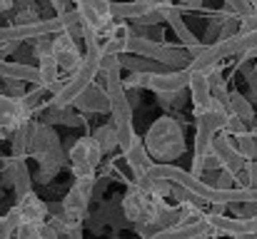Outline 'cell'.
<instances>
[{"instance_id":"cell-22","label":"cell","mask_w":257,"mask_h":239,"mask_svg":"<svg viewBox=\"0 0 257 239\" xmlns=\"http://www.w3.org/2000/svg\"><path fill=\"white\" fill-rule=\"evenodd\" d=\"M15 189V197H25L28 192H33V177H30V169L25 164V159H15V174H13V184Z\"/></svg>"},{"instance_id":"cell-15","label":"cell","mask_w":257,"mask_h":239,"mask_svg":"<svg viewBox=\"0 0 257 239\" xmlns=\"http://www.w3.org/2000/svg\"><path fill=\"white\" fill-rule=\"evenodd\" d=\"M153 10L150 0H122V3H112L110 5V15L112 20H140L143 15H148Z\"/></svg>"},{"instance_id":"cell-10","label":"cell","mask_w":257,"mask_h":239,"mask_svg":"<svg viewBox=\"0 0 257 239\" xmlns=\"http://www.w3.org/2000/svg\"><path fill=\"white\" fill-rule=\"evenodd\" d=\"M73 107H78L80 112H90V115H100L110 110V97L105 92V87H100L97 82H90L85 90L75 97Z\"/></svg>"},{"instance_id":"cell-39","label":"cell","mask_w":257,"mask_h":239,"mask_svg":"<svg viewBox=\"0 0 257 239\" xmlns=\"http://www.w3.org/2000/svg\"><path fill=\"white\" fill-rule=\"evenodd\" d=\"M207 239H220V237H217V234H212V237H207Z\"/></svg>"},{"instance_id":"cell-36","label":"cell","mask_w":257,"mask_h":239,"mask_svg":"<svg viewBox=\"0 0 257 239\" xmlns=\"http://www.w3.org/2000/svg\"><path fill=\"white\" fill-rule=\"evenodd\" d=\"M50 5L55 8V13H58V15L68 10V0H50Z\"/></svg>"},{"instance_id":"cell-19","label":"cell","mask_w":257,"mask_h":239,"mask_svg":"<svg viewBox=\"0 0 257 239\" xmlns=\"http://www.w3.org/2000/svg\"><path fill=\"white\" fill-rule=\"evenodd\" d=\"M33 130H35V120H25L23 125H18L13 130V137H10V147H13V159H25L28 155V147H30V137H33Z\"/></svg>"},{"instance_id":"cell-29","label":"cell","mask_w":257,"mask_h":239,"mask_svg":"<svg viewBox=\"0 0 257 239\" xmlns=\"http://www.w3.org/2000/svg\"><path fill=\"white\" fill-rule=\"evenodd\" d=\"M225 5H227V10H232L235 15H252V5H250V0H225Z\"/></svg>"},{"instance_id":"cell-24","label":"cell","mask_w":257,"mask_h":239,"mask_svg":"<svg viewBox=\"0 0 257 239\" xmlns=\"http://www.w3.org/2000/svg\"><path fill=\"white\" fill-rule=\"evenodd\" d=\"M232 140H235V150L240 152L242 159H257V140L250 130L242 135H235Z\"/></svg>"},{"instance_id":"cell-31","label":"cell","mask_w":257,"mask_h":239,"mask_svg":"<svg viewBox=\"0 0 257 239\" xmlns=\"http://www.w3.org/2000/svg\"><path fill=\"white\" fill-rule=\"evenodd\" d=\"M242 169H245V174H247L250 189H257V159H245Z\"/></svg>"},{"instance_id":"cell-4","label":"cell","mask_w":257,"mask_h":239,"mask_svg":"<svg viewBox=\"0 0 257 239\" xmlns=\"http://www.w3.org/2000/svg\"><path fill=\"white\" fill-rule=\"evenodd\" d=\"M63 13L55 15V18H48V20H35V23H15V25H8V28H0V45L3 43H23V40H35V38H43V35H55V33H63Z\"/></svg>"},{"instance_id":"cell-34","label":"cell","mask_w":257,"mask_h":239,"mask_svg":"<svg viewBox=\"0 0 257 239\" xmlns=\"http://www.w3.org/2000/svg\"><path fill=\"white\" fill-rule=\"evenodd\" d=\"M15 227L8 222V217H0V239H13Z\"/></svg>"},{"instance_id":"cell-21","label":"cell","mask_w":257,"mask_h":239,"mask_svg":"<svg viewBox=\"0 0 257 239\" xmlns=\"http://www.w3.org/2000/svg\"><path fill=\"white\" fill-rule=\"evenodd\" d=\"M140 192H145V194H153V197H170V189H172V182L168 179H160V177H150V174H143V177H138L135 182H133Z\"/></svg>"},{"instance_id":"cell-17","label":"cell","mask_w":257,"mask_h":239,"mask_svg":"<svg viewBox=\"0 0 257 239\" xmlns=\"http://www.w3.org/2000/svg\"><path fill=\"white\" fill-rule=\"evenodd\" d=\"M0 78L38 85V68L35 65H28V63H15V60H3L0 58Z\"/></svg>"},{"instance_id":"cell-13","label":"cell","mask_w":257,"mask_h":239,"mask_svg":"<svg viewBox=\"0 0 257 239\" xmlns=\"http://www.w3.org/2000/svg\"><path fill=\"white\" fill-rule=\"evenodd\" d=\"M225 60V50H222V43H212V45H205L195 58H190L187 63V70L190 73H212L220 68V63Z\"/></svg>"},{"instance_id":"cell-16","label":"cell","mask_w":257,"mask_h":239,"mask_svg":"<svg viewBox=\"0 0 257 239\" xmlns=\"http://www.w3.org/2000/svg\"><path fill=\"white\" fill-rule=\"evenodd\" d=\"M43 125H65V127H80L85 125L83 115L73 112V107H55V105H48L45 112H43Z\"/></svg>"},{"instance_id":"cell-11","label":"cell","mask_w":257,"mask_h":239,"mask_svg":"<svg viewBox=\"0 0 257 239\" xmlns=\"http://www.w3.org/2000/svg\"><path fill=\"white\" fill-rule=\"evenodd\" d=\"M185 90H190V102H192L195 115L205 112V110L212 105V95H210V75H207V73H190L187 87H185Z\"/></svg>"},{"instance_id":"cell-18","label":"cell","mask_w":257,"mask_h":239,"mask_svg":"<svg viewBox=\"0 0 257 239\" xmlns=\"http://www.w3.org/2000/svg\"><path fill=\"white\" fill-rule=\"evenodd\" d=\"M38 85L45 87L48 92L58 90V85H60V68H58L53 55L38 58Z\"/></svg>"},{"instance_id":"cell-7","label":"cell","mask_w":257,"mask_h":239,"mask_svg":"<svg viewBox=\"0 0 257 239\" xmlns=\"http://www.w3.org/2000/svg\"><path fill=\"white\" fill-rule=\"evenodd\" d=\"M60 68V73H73L80 63H83V50L78 48V43L65 35V33H55L53 35V53H50Z\"/></svg>"},{"instance_id":"cell-38","label":"cell","mask_w":257,"mask_h":239,"mask_svg":"<svg viewBox=\"0 0 257 239\" xmlns=\"http://www.w3.org/2000/svg\"><path fill=\"white\" fill-rule=\"evenodd\" d=\"M212 209H210V214H225V209H227V204H210Z\"/></svg>"},{"instance_id":"cell-37","label":"cell","mask_w":257,"mask_h":239,"mask_svg":"<svg viewBox=\"0 0 257 239\" xmlns=\"http://www.w3.org/2000/svg\"><path fill=\"white\" fill-rule=\"evenodd\" d=\"M15 8V0H0V13H8Z\"/></svg>"},{"instance_id":"cell-12","label":"cell","mask_w":257,"mask_h":239,"mask_svg":"<svg viewBox=\"0 0 257 239\" xmlns=\"http://www.w3.org/2000/svg\"><path fill=\"white\" fill-rule=\"evenodd\" d=\"M122 159H125V164H127V169H130V174L138 179V177H143V174H148V169L153 167V157L148 155V150H145V145H143V137H138L135 135V140L122 150Z\"/></svg>"},{"instance_id":"cell-9","label":"cell","mask_w":257,"mask_h":239,"mask_svg":"<svg viewBox=\"0 0 257 239\" xmlns=\"http://www.w3.org/2000/svg\"><path fill=\"white\" fill-rule=\"evenodd\" d=\"M215 232L210 229V224L200 217L190 219V222H182V224H175V227H168V229H160L155 232L150 239H207L212 237Z\"/></svg>"},{"instance_id":"cell-8","label":"cell","mask_w":257,"mask_h":239,"mask_svg":"<svg viewBox=\"0 0 257 239\" xmlns=\"http://www.w3.org/2000/svg\"><path fill=\"white\" fill-rule=\"evenodd\" d=\"M30 110L23 105L20 97H10V95H0V135L3 132H13L18 125H23L25 120H30Z\"/></svg>"},{"instance_id":"cell-33","label":"cell","mask_w":257,"mask_h":239,"mask_svg":"<svg viewBox=\"0 0 257 239\" xmlns=\"http://www.w3.org/2000/svg\"><path fill=\"white\" fill-rule=\"evenodd\" d=\"M25 82H20V80H8V92L5 95H10V97H23L25 95V87H23Z\"/></svg>"},{"instance_id":"cell-42","label":"cell","mask_w":257,"mask_h":239,"mask_svg":"<svg viewBox=\"0 0 257 239\" xmlns=\"http://www.w3.org/2000/svg\"><path fill=\"white\" fill-rule=\"evenodd\" d=\"M0 187H3V182H0Z\"/></svg>"},{"instance_id":"cell-6","label":"cell","mask_w":257,"mask_h":239,"mask_svg":"<svg viewBox=\"0 0 257 239\" xmlns=\"http://www.w3.org/2000/svg\"><path fill=\"white\" fill-rule=\"evenodd\" d=\"M110 5H112V0H75V13L85 28L100 35L112 23Z\"/></svg>"},{"instance_id":"cell-26","label":"cell","mask_w":257,"mask_h":239,"mask_svg":"<svg viewBox=\"0 0 257 239\" xmlns=\"http://www.w3.org/2000/svg\"><path fill=\"white\" fill-rule=\"evenodd\" d=\"M250 127H247V122H242L240 117H235V115H227V120H225V127H222V132H227L230 137H235V135H242V132H247Z\"/></svg>"},{"instance_id":"cell-5","label":"cell","mask_w":257,"mask_h":239,"mask_svg":"<svg viewBox=\"0 0 257 239\" xmlns=\"http://www.w3.org/2000/svg\"><path fill=\"white\" fill-rule=\"evenodd\" d=\"M105 157L97 147V142L85 135V137H78L70 150H68V159H70V169H73V177L75 179H90L95 177V169L100 164V159Z\"/></svg>"},{"instance_id":"cell-3","label":"cell","mask_w":257,"mask_h":239,"mask_svg":"<svg viewBox=\"0 0 257 239\" xmlns=\"http://www.w3.org/2000/svg\"><path fill=\"white\" fill-rule=\"evenodd\" d=\"M165 207V199L163 197H153V194H145L140 192L135 184H127L122 199H120V209H122V217L133 224H140V222H153L155 214Z\"/></svg>"},{"instance_id":"cell-41","label":"cell","mask_w":257,"mask_h":239,"mask_svg":"<svg viewBox=\"0 0 257 239\" xmlns=\"http://www.w3.org/2000/svg\"><path fill=\"white\" fill-rule=\"evenodd\" d=\"M255 75H257V68H255Z\"/></svg>"},{"instance_id":"cell-14","label":"cell","mask_w":257,"mask_h":239,"mask_svg":"<svg viewBox=\"0 0 257 239\" xmlns=\"http://www.w3.org/2000/svg\"><path fill=\"white\" fill-rule=\"evenodd\" d=\"M15 207L20 212L23 224H38V222H45L48 219V204L35 192H28L25 197H20Z\"/></svg>"},{"instance_id":"cell-2","label":"cell","mask_w":257,"mask_h":239,"mask_svg":"<svg viewBox=\"0 0 257 239\" xmlns=\"http://www.w3.org/2000/svg\"><path fill=\"white\" fill-rule=\"evenodd\" d=\"M28 155H33L38 159V167H40L38 169V182H43V184H48L65 167V152H63V145H60V137H58L55 127L43 125V122H35Z\"/></svg>"},{"instance_id":"cell-35","label":"cell","mask_w":257,"mask_h":239,"mask_svg":"<svg viewBox=\"0 0 257 239\" xmlns=\"http://www.w3.org/2000/svg\"><path fill=\"white\" fill-rule=\"evenodd\" d=\"M18 239H35V224H20L15 229Z\"/></svg>"},{"instance_id":"cell-1","label":"cell","mask_w":257,"mask_h":239,"mask_svg":"<svg viewBox=\"0 0 257 239\" xmlns=\"http://www.w3.org/2000/svg\"><path fill=\"white\" fill-rule=\"evenodd\" d=\"M143 145L148 150V155L158 162H175L177 157L185 155V132H182V125L175 115H165V117H158L145 137H143Z\"/></svg>"},{"instance_id":"cell-28","label":"cell","mask_w":257,"mask_h":239,"mask_svg":"<svg viewBox=\"0 0 257 239\" xmlns=\"http://www.w3.org/2000/svg\"><path fill=\"white\" fill-rule=\"evenodd\" d=\"M35 239H63L58 232H55V227L45 219V222H38L35 224Z\"/></svg>"},{"instance_id":"cell-30","label":"cell","mask_w":257,"mask_h":239,"mask_svg":"<svg viewBox=\"0 0 257 239\" xmlns=\"http://www.w3.org/2000/svg\"><path fill=\"white\" fill-rule=\"evenodd\" d=\"M105 189H107V177H95L92 179V187H90V202H97Z\"/></svg>"},{"instance_id":"cell-27","label":"cell","mask_w":257,"mask_h":239,"mask_svg":"<svg viewBox=\"0 0 257 239\" xmlns=\"http://www.w3.org/2000/svg\"><path fill=\"white\" fill-rule=\"evenodd\" d=\"M53 53V38L50 35H43V38H35V45H33V55L35 58H45Z\"/></svg>"},{"instance_id":"cell-23","label":"cell","mask_w":257,"mask_h":239,"mask_svg":"<svg viewBox=\"0 0 257 239\" xmlns=\"http://www.w3.org/2000/svg\"><path fill=\"white\" fill-rule=\"evenodd\" d=\"M90 137L97 142V147H100L102 155H110V152L117 147V135H115V127H112L110 122H107V125H100Z\"/></svg>"},{"instance_id":"cell-25","label":"cell","mask_w":257,"mask_h":239,"mask_svg":"<svg viewBox=\"0 0 257 239\" xmlns=\"http://www.w3.org/2000/svg\"><path fill=\"white\" fill-rule=\"evenodd\" d=\"M158 102L165 110H180L187 102V97H185V90H177V92H163V95H158Z\"/></svg>"},{"instance_id":"cell-32","label":"cell","mask_w":257,"mask_h":239,"mask_svg":"<svg viewBox=\"0 0 257 239\" xmlns=\"http://www.w3.org/2000/svg\"><path fill=\"white\" fill-rule=\"evenodd\" d=\"M237 217L240 219H252V217H257V204L255 202H242L237 207Z\"/></svg>"},{"instance_id":"cell-40","label":"cell","mask_w":257,"mask_h":239,"mask_svg":"<svg viewBox=\"0 0 257 239\" xmlns=\"http://www.w3.org/2000/svg\"><path fill=\"white\" fill-rule=\"evenodd\" d=\"M252 135H255V140H257V132H252Z\"/></svg>"},{"instance_id":"cell-20","label":"cell","mask_w":257,"mask_h":239,"mask_svg":"<svg viewBox=\"0 0 257 239\" xmlns=\"http://www.w3.org/2000/svg\"><path fill=\"white\" fill-rule=\"evenodd\" d=\"M227 112L235 115V117H240V120L247 122V125L255 120V107H252V102H250L242 92H237V90H230V97H227Z\"/></svg>"}]
</instances>
